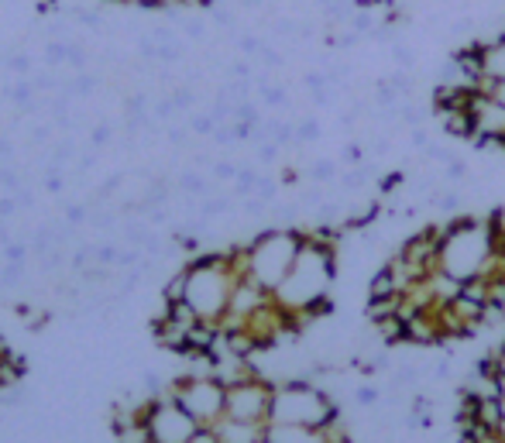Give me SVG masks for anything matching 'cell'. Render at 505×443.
<instances>
[{"label":"cell","mask_w":505,"mask_h":443,"mask_svg":"<svg viewBox=\"0 0 505 443\" xmlns=\"http://www.w3.org/2000/svg\"><path fill=\"white\" fill-rule=\"evenodd\" d=\"M337 286V245H323L313 234L303 230V251L292 265V272L286 276V282L272 292L292 320L299 323H313L334 313V299H330V289Z\"/></svg>","instance_id":"1"},{"label":"cell","mask_w":505,"mask_h":443,"mask_svg":"<svg viewBox=\"0 0 505 443\" xmlns=\"http://www.w3.org/2000/svg\"><path fill=\"white\" fill-rule=\"evenodd\" d=\"M440 272L458 282L499 276V255L491 241V224L478 216H454L444 224L440 241Z\"/></svg>","instance_id":"2"},{"label":"cell","mask_w":505,"mask_h":443,"mask_svg":"<svg viewBox=\"0 0 505 443\" xmlns=\"http://www.w3.org/2000/svg\"><path fill=\"white\" fill-rule=\"evenodd\" d=\"M237 268H234V258L227 251H207V255H197V258L186 261V299L193 309H197L199 320L217 323L227 317L230 296H234V286H237Z\"/></svg>","instance_id":"3"},{"label":"cell","mask_w":505,"mask_h":443,"mask_svg":"<svg viewBox=\"0 0 505 443\" xmlns=\"http://www.w3.org/2000/svg\"><path fill=\"white\" fill-rule=\"evenodd\" d=\"M241 247H245V278H255L261 289L276 292L303 251V230L265 227Z\"/></svg>","instance_id":"4"},{"label":"cell","mask_w":505,"mask_h":443,"mask_svg":"<svg viewBox=\"0 0 505 443\" xmlns=\"http://www.w3.org/2000/svg\"><path fill=\"white\" fill-rule=\"evenodd\" d=\"M334 419H340V402L330 392H323L320 385L309 378H289V382H276V396H272V423L282 427H313L323 429Z\"/></svg>","instance_id":"5"},{"label":"cell","mask_w":505,"mask_h":443,"mask_svg":"<svg viewBox=\"0 0 505 443\" xmlns=\"http://www.w3.org/2000/svg\"><path fill=\"white\" fill-rule=\"evenodd\" d=\"M168 396L197 419L199 427H217L227 416V385L217 375H193L186 371L168 382Z\"/></svg>","instance_id":"6"},{"label":"cell","mask_w":505,"mask_h":443,"mask_svg":"<svg viewBox=\"0 0 505 443\" xmlns=\"http://www.w3.org/2000/svg\"><path fill=\"white\" fill-rule=\"evenodd\" d=\"M145 427L152 433L155 443H189L197 437L199 423L186 413L176 398L168 396V388L162 396L148 398V409H145Z\"/></svg>","instance_id":"7"},{"label":"cell","mask_w":505,"mask_h":443,"mask_svg":"<svg viewBox=\"0 0 505 443\" xmlns=\"http://www.w3.org/2000/svg\"><path fill=\"white\" fill-rule=\"evenodd\" d=\"M272 396H276V382H268L265 375L227 385V416L241 419V423L268 427L272 423Z\"/></svg>","instance_id":"8"},{"label":"cell","mask_w":505,"mask_h":443,"mask_svg":"<svg viewBox=\"0 0 505 443\" xmlns=\"http://www.w3.org/2000/svg\"><path fill=\"white\" fill-rule=\"evenodd\" d=\"M471 117H475V138H489V141L505 138V107L495 96L475 93V100H471Z\"/></svg>","instance_id":"9"},{"label":"cell","mask_w":505,"mask_h":443,"mask_svg":"<svg viewBox=\"0 0 505 443\" xmlns=\"http://www.w3.org/2000/svg\"><path fill=\"white\" fill-rule=\"evenodd\" d=\"M444 340V330H440V320H437V309L429 313H419L413 320H406V344H419V347H433Z\"/></svg>","instance_id":"10"},{"label":"cell","mask_w":505,"mask_h":443,"mask_svg":"<svg viewBox=\"0 0 505 443\" xmlns=\"http://www.w3.org/2000/svg\"><path fill=\"white\" fill-rule=\"evenodd\" d=\"M475 45H478V55H481L485 76H491L495 83H505V31H499L495 38H481Z\"/></svg>","instance_id":"11"},{"label":"cell","mask_w":505,"mask_h":443,"mask_svg":"<svg viewBox=\"0 0 505 443\" xmlns=\"http://www.w3.org/2000/svg\"><path fill=\"white\" fill-rule=\"evenodd\" d=\"M214 429H217V437H220V443H261L268 427H258V423H241V419H230V416H224Z\"/></svg>","instance_id":"12"},{"label":"cell","mask_w":505,"mask_h":443,"mask_svg":"<svg viewBox=\"0 0 505 443\" xmlns=\"http://www.w3.org/2000/svg\"><path fill=\"white\" fill-rule=\"evenodd\" d=\"M437 117H440L444 135H450V138H460V141L475 138V117H471V110L447 107V110H437Z\"/></svg>","instance_id":"13"},{"label":"cell","mask_w":505,"mask_h":443,"mask_svg":"<svg viewBox=\"0 0 505 443\" xmlns=\"http://www.w3.org/2000/svg\"><path fill=\"white\" fill-rule=\"evenodd\" d=\"M265 437L272 443H327V433L313 427H282V423H268Z\"/></svg>","instance_id":"14"},{"label":"cell","mask_w":505,"mask_h":443,"mask_svg":"<svg viewBox=\"0 0 505 443\" xmlns=\"http://www.w3.org/2000/svg\"><path fill=\"white\" fill-rule=\"evenodd\" d=\"M399 282H396V276H392V268L389 265H382L375 276L368 278V296L365 299H382V296H399Z\"/></svg>","instance_id":"15"},{"label":"cell","mask_w":505,"mask_h":443,"mask_svg":"<svg viewBox=\"0 0 505 443\" xmlns=\"http://www.w3.org/2000/svg\"><path fill=\"white\" fill-rule=\"evenodd\" d=\"M419 382V367L416 365H402L392 371V378H389V388L392 392H402V388H413V385Z\"/></svg>","instance_id":"16"},{"label":"cell","mask_w":505,"mask_h":443,"mask_svg":"<svg viewBox=\"0 0 505 443\" xmlns=\"http://www.w3.org/2000/svg\"><path fill=\"white\" fill-rule=\"evenodd\" d=\"M309 179L317 186H327L337 179V162H330V158H320V162H313L309 166Z\"/></svg>","instance_id":"17"},{"label":"cell","mask_w":505,"mask_h":443,"mask_svg":"<svg viewBox=\"0 0 505 443\" xmlns=\"http://www.w3.org/2000/svg\"><path fill=\"white\" fill-rule=\"evenodd\" d=\"M320 138V121L317 117H299L296 121V145H309Z\"/></svg>","instance_id":"18"},{"label":"cell","mask_w":505,"mask_h":443,"mask_svg":"<svg viewBox=\"0 0 505 443\" xmlns=\"http://www.w3.org/2000/svg\"><path fill=\"white\" fill-rule=\"evenodd\" d=\"M189 131L199 135V138H214V131H217L214 114H210V110H207V114H193V117H189Z\"/></svg>","instance_id":"19"},{"label":"cell","mask_w":505,"mask_h":443,"mask_svg":"<svg viewBox=\"0 0 505 443\" xmlns=\"http://www.w3.org/2000/svg\"><path fill=\"white\" fill-rule=\"evenodd\" d=\"M354 402H358L361 409H375V406L382 402V392H379L375 385H358V388H354Z\"/></svg>","instance_id":"20"},{"label":"cell","mask_w":505,"mask_h":443,"mask_svg":"<svg viewBox=\"0 0 505 443\" xmlns=\"http://www.w3.org/2000/svg\"><path fill=\"white\" fill-rule=\"evenodd\" d=\"M237 48H241V55H245V59H258L265 42H261L258 35H237Z\"/></svg>","instance_id":"21"},{"label":"cell","mask_w":505,"mask_h":443,"mask_svg":"<svg viewBox=\"0 0 505 443\" xmlns=\"http://www.w3.org/2000/svg\"><path fill=\"white\" fill-rule=\"evenodd\" d=\"M379 28V25H375V17H371V11H354V17H351V31H358V35H361V38H368V35H371V31Z\"/></svg>","instance_id":"22"},{"label":"cell","mask_w":505,"mask_h":443,"mask_svg":"<svg viewBox=\"0 0 505 443\" xmlns=\"http://www.w3.org/2000/svg\"><path fill=\"white\" fill-rule=\"evenodd\" d=\"M237 172H241V166H234V162H214L210 166V176H214L217 183H234Z\"/></svg>","instance_id":"23"},{"label":"cell","mask_w":505,"mask_h":443,"mask_svg":"<svg viewBox=\"0 0 505 443\" xmlns=\"http://www.w3.org/2000/svg\"><path fill=\"white\" fill-rule=\"evenodd\" d=\"M179 25H183V35H189L193 42L207 38V21L203 17H179Z\"/></svg>","instance_id":"24"},{"label":"cell","mask_w":505,"mask_h":443,"mask_svg":"<svg viewBox=\"0 0 505 443\" xmlns=\"http://www.w3.org/2000/svg\"><path fill=\"white\" fill-rule=\"evenodd\" d=\"M255 196L265 199V203H272V199L278 196V179H272V176H261L258 186H255Z\"/></svg>","instance_id":"25"},{"label":"cell","mask_w":505,"mask_h":443,"mask_svg":"<svg viewBox=\"0 0 505 443\" xmlns=\"http://www.w3.org/2000/svg\"><path fill=\"white\" fill-rule=\"evenodd\" d=\"M361 42V35L358 31H340V35H327V45L334 48H354Z\"/></svg>","instance_id":"26"},{"label":"cell","mask_w":505,"mask_h":443,"mask_svg":"<svg viewBox=\"0 0 505 443\" xmlns=\"http://www.w3.org/2000/svg\"><path fill=\"white\" fill-rule=\"evenodd\" d=\"M402 183H406V172H385L382 179H379V189H382L385 196H389V193H396Z\"/></svg>","instance_id":"27"},{"label":"cell","mask_w":505,"mask_h":443,"mask_svg":"<svg viewBox=\"0 0 505 443\" xmlns=\"http://www.w3.org/2000/svg\"><path fill=\"white\" fill-rule=\"evenodd\" d=\"M392 59L399 62V69H413L416 55L406 45H402V42H392Z\"/></svg>","instance_id":"28"},{"label":"cell","mask_w":505,"mask_h":443,"mask_svg":"<svg viewBox=\"0 0 505 443\" xmlns=\"http://www.w3.org/2000/svg\"><path fill=\"white\" fill-rule=\"evenodd\" d=\"M110 138H114V127L110 124H96L90 135V145L93 148H104V145H110Z\"/></svg>","instance_id":"29"},{"label":"cell","mask_w":505,"mask_h":443,"mask_svg":"<svg viewBox=\"0 0 505 443\" xmlns=\"http://www.w3.org/2000/svg\"><path fill=\"white\" fill-rule=\"evenodd\" d=\"M423 121V110L416 107L413 100H402V124H409V127H419Z\"/></svg>","instance_id":"30"},{"label":"cell","mask_w":505,"mask_h":443,"mask_svg":"<svg viewBox=\"0 0 505 443\" xmlns=\"http://www.w3.org/2000/svg\"><path fill=\"white\" fill-rule=\"evenodd\" d=\"M278 152L282 148H278L276 141H265V145H258V162L261 166H272V162H278Z\"/></svg>","instance_id":"31"},{"label":"cell","mask_w":505,"mask_h":443,"mask_svg":"<svg viewBox=\"0 0 505 443\" xmlns=\"http://www.w3.org/2000/svg\"><path fill=\"white\" fill-rule=\"evenodd\" d=\"M344 162H348V166H365V145L351 141V145L344 148Z\"/></svg>","instance_id":"32"},{"label":"cell","mask_w":505,"mask_h":443,"mask_svg":"<svg viewBox=\"0 0 505 443\" xmlns=\"http://www.w3.org/2000/svg\"><path fill=\"white\" fill-rule=\"evenodd\" d=\"M444 172H447V179H450V183H460V179L468 176V166H464L460 158H450V162L444 166Z\"/></svg>","instance_id":"33"},{"label":"cell","mask_w":505,"mask_h":443,"mask_svg":"<svg viewBox=\"0 0 505 443\" xmlns=\"http://www.w3.org/2000/svg\"><path fill=\"white\" fill-rule=\"evenodd\" d=\"M409 141H413V148H419V152H427L429 145H433V141H429V135L423 131V127H413V135H409Z\"/></svg>","instance_id":"34"},{"label":"cell","mask_w":505,"mask_h":443,"mask_svg":"<svg viewBox=\"0 0 505 443\" xmlns=\"http://www.w3.org/2000/svg\"><path fill=\"white\" fill-rule=\"evenodd\" d=\"M189 443H220V437H217V429L214 427H199L197 429V437Z\"/></svg>","instance_id":"35"},{"label":"cell","mask_w":505,"mask_h":443,"mask_svg":"<svg viewBox=\"0 0 505 443\" xmlns=\"http://www.w3.org/2000/svg\"><path fill=\"white\" fill-rule=\"evenodd\" d=\"M433 378H437V382H447V378H450V357H444V361L433 365Z\"/></svg>","instance_id":"36"},{"label":"cell","mask_w":505,"mask_h":443,"mask_svg":"<svg viewBox=\"0 0 505 443\" xmlns=\"http://www.w3.org/2000/svg\"><path fill=\"white\" fill-rule=\"evenodd\" d=\"M11 361H15V354H11V347H7V340L0 337V371L11 365Z\"/></svg>","instance_id":"37"},{"label":"cell","mask_w":505,"mask_h":443,"mask_svg":"<svg viewBox=\"0 0 505 443\" xmlns=\"http://www.w3.org/2000/svg\"><path fill=\"white\" fill-rule=\"evenodd\" d=\"M117 4H131V7H162V0H117Z\"/></svg>","instance_id":"38"},{"label":"cell","mask_w":505,"mask_h":443,"mask_svg":"<svg viewBox=\"0 0 505 443\" xmlns=\"http://www.w3.org/2000/svg\"><path fill=\"white\" fill-rule=\"evenodd\" d=\"M371 152H375V155H385V152H389V138H379V141H375V145H371Z\"/></svg>","instance_id":"39"},{"label":"cell","mask_w":505,"mask_h":443,"mask_svg":"<svg viewBox=\"0 0 505 443\" xmlns=\"http://www.w3.org/2000/svg\"><path fill=\"white\" fill-rule=\"evenodd\" d=\"M491 96H495V100H499V104L505 107V83H495V90H491Z\"/></svg>","instance_id":"40"},{"label":"cell","mask_w":505,"mask_h":443,"mask_svg":"<svg viewBox=\"0 0 505 443\" xmlns=\"http://www.w3.org/2000/svg\"><path fill=\"white\" fill-rule=\"evenodd\" d=\"M495 255H499V276H505V245L499 247V251H495Z\"/></svg>","instance_id":"41"},{"label":"cell","mask_w":505,"mask_h":443,"mask_svg":"<svg viewBox=\"0 0 505 443\" xmlns=\"http://www.w3.org/2000/svg\"><path fill=\"white\" fill-rule=\"evenodd\" d=\"M203 4H207V7H214V4H224V0H203Z\"/></svg>","instance_id":"42"},{"label":"cell","mask_w":505,"mask_h":443,"mask_svg":"<svg viewBox=\"0 0 505 443\" xmlns=\"http://www.w3.org/2000/svg\"><path fill=\"white\" fill-rule=\"evenodd\" d=\"M499 437H502V440H505V419H502V427H499Z\"/></svg>","instance_id":"43"},{"label":"cell","mask_w":505,"mask_h":443,"mask_svg":"<svg viewBox=\"0 0 505 443\" xmlns=\"http://www.w3.org/2000/svg\"><path fill=\"white\" fill-rule=\"evenodd\" d=\"M261 443H272V440H268V437H265V440H261Z\"/></svg>","instance_id":"44"},{"label":"cell","mask_w":505,"mask_h":443,"mask_svg":"<svg viewBox=\"0 0 505 443\" xmlns=\"http://www.w3.org/2000/svg\"><path fill=\"white\" fill-rule=\"evenodd\" d=\"M152 443H155V440H152Z\"/></svg>","instance_id":"45"}]
</instances>
